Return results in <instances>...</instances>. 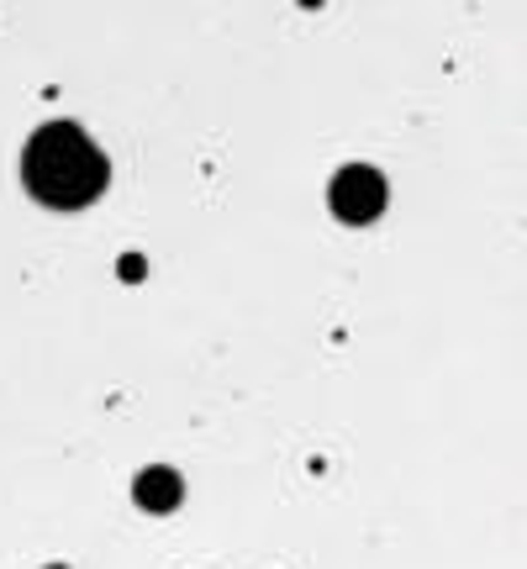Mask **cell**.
<instances>
[{"label":"cell","mask_w":527,"mask_h":569,"mask_svg":"<svg viewBox=\"0 0 527 569\" xmlns=\"http://www.w3.org/2000/svg\"><path fill=\"white\" fill-rule=\"evenodd\" d=\"M111 180L106 153L90 142V132L74 122H48L27 138L21 153V184L48 211H84Z\"/></svg>","instance_id":"cell-1"},{"label":"cell","mask_w":527,"mask_h":569,"mask_svg":"<svg viewBox=\"0 0 527 569\" xmlns=\"http://www.w3.org/2000/svg\"><path fill=\"white\" fill-rule=\"evenodd\" d=\"M48 569H59V565H48Z\"/></svg>","instance_id":"cell-4"},{"label":"cell","mask_w":527,"mask_h":569,"mask_svg":"<svg viewBox=\"0 0 527 569\" xmlns=\"http://www.w3.org/2000/svg\"><path fill=\"white\" fill-rule=\"evenodd\" d=\"M327 206H332V217L348 227L375 222V217L386 211V180H380V169H369V163L338 169V180L327 190Z\"/></svg>","instance_id":"cell-2"},{"label":"cell","mask_w":527,"mask_h":569,"mask_svg":"<svg viewBox=\"0 0 527 569\" xmlns=\"http://www.w3.org/2000/svg\"><path fill=\"white\" fill-rule=\"evenodd\" d=\"M132 501H138L142 511H153V517H163V511H175L185 501V480L175 475L169 465H153L142 469L138 480H132Z\"/></svg>","instance_id":"cell-3"}]
</instances>
